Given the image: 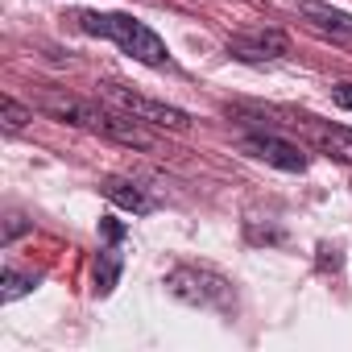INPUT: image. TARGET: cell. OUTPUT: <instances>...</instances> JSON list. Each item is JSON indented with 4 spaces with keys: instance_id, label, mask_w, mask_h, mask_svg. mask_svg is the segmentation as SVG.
Here are the masks:
<instances>
[{
    "instance_id": "cell-1",
    "label": "cell",
    "mask_w": 352,
    "mask_h": 352,
    "mask_svg": "<svg viewBox=\"0 0 352 352\" xmlns=\"http://www.w3.org/2000/svg\"><path fill=\"white\" fill-rule=\"evenodd\" d=\"M75 21H79L83 34H96V38L116 42L129 58H137V63H145V67H170L166 42H162L145 21H137V17H129V13H79Z\"/></svg>"
},
{
    "instance_id": "cell-2",
    "label": "cell",
    "mask_w": 352,
    "mask_h": 352,
    "mask_svg": "<svg viewBox=\"0 0 352 352\" xmlns=\"http://www.w3.org/2000/svg\"><path fill=\"white\" fill-rule=\"evenodd\" d=\"M166 290L187 302V307H199V311H228L232 307V282L208 265H174L166 274Z\"/></svg>"
},
{
    "instance_id": "cell-3",
    "label": "cell",
    "mask_w": 352,
    "mask_h": 352,
    "mask_svg": "<svg viewBox=\"0 0 352 352\" xmlns=\"http://www.w3.org/2000/svg\"><path fill=\"white\" fill-rule=\"evenodd\" d=\"M100 91H104L116 108H124L129 116H137V120H145V124H157V129H170V133H187V129H191V116H187L183 108H174V104H166V100H149V96H141V91L116 83V79L100 83Z\"/></svg>"
},
{
    "instance_id": "cell-4",
    "label": "cell",
    "mask_w": 352,
    "mask_h": 352,
    "mask_svg": "<svg viewBox=\"0 0 352 352\" xmlns=\"http://www.w3.org/2000/svg\"><path fill=\"white\" fill-rule=\"evenodd\" d=\"M228 54L236 63H274V58L290 54V38L282 30H249L228 42Z\"/></svg>"
},
{
    "instance_id": "cell-5",
    "label": "cell",
    "mask_w": 352,
    "mask_h": 352,
    "mask_svg": "<svg viewBox=\"0 0 352 352\" xmlns=\"http://www.w3.org/2000/svg\"><path fill=\"white\" fill-rule=\"evenodd\" d=\"M241 149L253 153V157H261V162H270V166H278V170H290V174H302L307 170V153L298 145L274 137V133H249L241 141Z\"/></svg>"
},
{
    "instance_id": "cell-6",
    "label": "cell",
    "mask_w": 352,
    "mask_h": 352,
    "mask_svg": "<svg viewBox=\"0 0 352 352\" xmlns=\"http://www.w3.org/2000/svg\"><path fill=\"white\" fill-rule=\"evenodd\" d=\"M298 13H302L307 25L319 30L323 38H331V42H352V13L331 9V5H323V0H302Z\"/></svg>"
},
{
    "instance_id": "cell-7",
    "label": "cell",
    "mask_w": 352,
    "mask_h": 352,
    "mask_svg": "<svg viewBox=\"0 0 352 352\" xmlns=\"http://www.w3.org/2000/svg\"><path fill=\"white\" fill-rule=\"evenodd\" d=\"M42 112H50V116L63 120V124L91 129V133H96V116H100L96 104H87V100H79V96H58V91H50V96L42 100Z\"/></svg>"
},
{
    "instance_id": "cell-8",
    "label": "cell",
    "mask_w": 352,
    "mask_h": 352,
    "mask_svg": "<svg viewBox=\"0 0 352 352\" xmlns=\"http://www.w3.org/2000/svg\"><path fill=\"white\" fill-rule=\"evenodd\" d=\"M96 133H104V137H112V141H120V145H133V149H153V137L137 124V116L129 120V116H116V112H104V108H100Z\"/></svg>"
},
{
    "instance_id": "cell-9",
    "label": "cell",
    "mask_w": 352,
    "mask_h": 352,
    "mask_svg": "<svg viewBox=\"0 0 352 352\" xmlns=\"http://www.w3.org/2000/svg\"><path fill=\"white\" fill-rule=\"evenodd\" d=\"M104 195H108L112 204H120L124 212H133V216L153 212V199H149L137 183H129V179H108V183H104Z\"/></svg>"
},
{
    "instance_id": "cell-10",
    "label": "cell",
    "mask_w": 352,
    "mask_h": 352,
    "mask_svg": "<svg viewBox=\"0 0 352 352\" xmlns=\"http://www.w3.org/2000/svg\"><path fill=\"white\" fill-rule=\"evenodd\" d=\"M116 278H120V249H116V241H112V245L100 249V257H96V294H112Z\"/></svg>"
},
{
    "instance_id": "cell-11",
    "label": "cell",
    "mask_w": 352,
    "mask_h": 352,
    "mask_svg": "<svg viewBox=\"0 0 352 352\" xmlns=\"http://www.w3.org/2000/svg\"><path fill=\"white\" fill-rule=\"evenodd\" d=\"M315 137H319V145L327 149V157H336V162H348V166H352V133H348V129L315 124Z\"/></svg>"
},
{
    "instance_id": "cell-12",
    "label": "cell",
    "mask_w": 352,
    "mask_h": 352,
    "mask_svg": "<svg viewBox=\"0 0 352 352\" xmlns=\"http://www.w3.org/2000/svg\"><path fill=\"white\" fill-rule=\"evenodd\" d=\"M34 286H38V274H17V270H5V290H0V298L13 302V298L30 294Z\"/></svg>"
},
{
    "instance_id": "cell-13",
    "label": "cell",
    "mask_w": 352,
    "mask_h": 352,
    "mask_svg": "<svg viewBox=\"0 0 352 352\" xmlns=\"http://www.w3.org/2000/svg\"><path fill=\"white\" fill-rule=\"evenodd\" d=\"M0 108H5V124H9V129H25V124L34 120V108L17 104L13 96H5V100H0Z\"/></svg>"
},
{
    "instance_id": "cell-14",
    "label": "cell",
    "mask_w": 352,
    "mask_h": 352,
    "mask_svg": "<svg viewBox=\"0 0 352 352\" xmlns=\"http://www.w3.org/2000/svg\"><path fill=\"white\" fill-rule=\"evenodd\" d=\"M331 100L352 112V83H336V87H331Z\"/></svg>"
}]
</instances>
